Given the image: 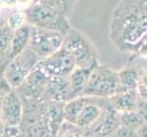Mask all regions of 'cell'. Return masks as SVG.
Instances as JSON below:
<instances>
[{"instance_id": "cell-1", "label": "cell", "mask_w": 147, "mask_h": 137, "mask_svg": "<svg viewBox=\"0 0 147 137\" xmlns=\"http://www.w3.org/2000/svg\"><path fill=\"white\" fill-rule=\"evenodd\" d=\"M147 34V0H120L110 23V38L121 51L134 52Z\"/></svg>"}, {"instance_id": "cell-2", "label": "cell", "mask_w": 147, "mask_h": 137, "mask_svg": "<svg viewBox=\"0 0 147 137\" xmlns=\"http://www.w3.org/2000/svg\"><path fill=\"white\" fill-rule=\"evenodd\" d=\"M62 47L72 56L76 67L89 69L99 64L97 49L84 33L71 28L65 35Z\"/></svg>"}, {"instance_id": "cell-3", "label": "cell", "mask_w": 147, "mask_h": 137, "mask_svg": "<svg viewBox=\"0 0 147 137\" xmlns=\"http://www.w3.org/2000/svg\"><path fill=\"white\" fill-rule=\"evenodd\" d=\"M121 89L118 72L106 64H98L90 74L82 96L109 99Z\"/></svg>"}, {"instance_id": "cell-4", "label": "cell", "mask_w": 147, "mask_h": 137, "mask_svg": "<svg viewBox=\"0 0 147 137\" xmlns=\"http://www.w3.org/2000/svg\"><path fill=\"white\" fill-rule=\"evenodd\" d=\"M25 12L27 22L31 26L55 30L64 36L71 28L66 15L45 4L35 2Z\"/></svg>"}, {"instance_id": "cell-5", "label": "cell", "mask_w": 147, "mask_h": 137, "mask_svg": "<svg viewBox=\"0 0 147 137\" xmlns=\"http://www.w3.org/2000/svg\"><path fill=\"white\" fill-rule=\"evenodd\" d=\"M39 60V58L28 47L7 63L3 72V78L12 90H18Z\"/></svg>"}, {"instance_id": "cell-6", "label": "cell", "mask_w": 147, "mask_h": 137, "mask_svg": "<svg viewBox=\"0 0 147 137\" xmlns=\"http://www.w3.org/2000/svg\"><path fill=\"white\" fill-rule=\"evenodd\" d=\"M64 37V35L59 31L31 26L28 47L39 59H44L62 48Z\"/></svg>"}, {"instance_id": "cell-7", "label": "cell", "mask_w": 147, "mask_h": 137, "mask_svg": "<svg viewBox=\"0 0 147 137\" xmlns=\"http://www.w3.org/2000/svg\"><path fill=\"white\" fill-rule=\"evenodd\" d=\"M38 64L50 77H68L76 68L73 57L63 47L49 57L40 59Z\"/></svg>"}, {"instance_id": "cell-8", "label": "cell", "mask_w": 147, "mask_h": 137, "mask_svg": "<svg viewBox=\"0 0 147 137\" xmlns=\"http://www.w3.org/2000/svg\"><path fill=\"white\" fill-rule=\"evenodd\" d=\"M1 119L5 126L19 127L24 114V104L17 90H11L1 103Z\"/></svg>"}, {"instance_id": "cell-9", "label": "cell", "mask_w": 147, "mask_h": 137, "mask_svg": "<svg viewBox=\"0 0 147 137\" xmlns=\"http://www.w3.org/2000/svg\"><path fill=\"white\" fill-rule=\"evenodd\" d=\"M44 99L47 101L68 103L77 96L74 93L68 77H50L44 90Z\"/></svg>"}, {"instance_id": "cell-10", "label": "cell", "mask_w": 147, "mask_h": 137, "mask_svg": "<svg viewBox=\"0 0 147 137\" xmlns=\"http://www.w3.org/2000/svg\"><path fill=\"white\" fill-rule=\"evenodd\" d=\"M121 126L120 123V113L116 111L113 106L111 105L109 99L105 103L103 113L100 120L96 123L92 127L87 130L85 134H90V136H100V137H108L115 133Z\"/></svg>"}, {"instance_id": "cell-11", "label": "cell", "mask_w": 147, "mask_h": 137, "mask_svg": "<svg viewBox=\"0 0 147 137\" xmlns=\"http://www.w3.org/2000/svg\"><path fill=\"white\" fill-rule=\"evenodd\" d=\"M49 78L50 76L38 63L19 88L24 89L27 98L39 99L40 96H43L44 94V90Z\"/></svg>"}, {"instance_id": "cell-12", "label": "cell", "mask_w": 147, "mask_h": 137, "mask_svg": "<svg viewBox=\"0 0 147 137\" xmlns=\"http://www.w3.org/2000/svg\"><path fill=\"white\" fill-rule=\"evenodd\" d=\"M100 98H93L90 100L88 103H86L80 113L75 125L79 126L83 130H87L97 123L103 113L104 106L106 103L100 101Z\"/></svg>"}, {"instance_id": "cell-13", "label": "cell", "mask_w": 147, "mask_h": 137, "mask_svg": "<svg viewBox=\"0 0 147 137\" xmlns=\"http://www.w3.org/2000/svg\"><path fill=\"white\" fill-rule=\"evenodd\" d=\"M137 90L121 88L115 94L109 98V101L113 109L119 113L125 111H135L139 101Z\"/></svg>"}, {"instance_id": "cell-14", "label": "cell", "mask_w": 147, "mask_h": 137, "mask_svg": "<svg viewBox=\"0 0 147 137\" xmlns=\"http://www.w3.org/2000/svg\"><path fill=\"white\" fill-rule=\"evenodd\" d=\"M30 36H31V25L28 23L25 24L24 26L16 29L13 32L7 53V59L8 61L15 59L27 48H28Z\"/></svg>"}, {"instance_id": "cell-15", "label": "cell", "mask_w": 147, "mask_h": 137, "mask_svg": "<svg viewBox=\"0 0 147 137\" xmlns=\"http://www.w3.org/2000/svg\"><path fill=\"white\" fill-rule=\"evenodd\" d=\"M143 70L136 67H125L118 72L119 82L121 88L137 90Z\"/></svg>"}, {"instance_id": "cell-16", "label": "cell", "mask_w": 147, "mask_h": 137, "mask_svg": "<svg viewBox=\"0 0 147 137\" xmlns=\"http://www.w3.org/2000/svg\"><path fill=\"white\" fill-rule=\"evenodd\" d=\"M94 68L83 69L76 67L75 70L69 76L70 85H71V88L77 97L82 95L83 90L88 84L90 74H92Z\"/></svg>"}, {"instance_id": "cell-17", "label": "cell", "mask_w": 147, "mask_h": 137, "mask_svg": "<svg viewBox=\"0 0 147 137\" xmlns=\"http://www.w3.org/2000/svg\"><path fill=\"white\" fill-rule=\"evenodd\" d=\"M92 97L79 96L64 104V119L65 121L75 124L80 113L86 103H88Z\"/></svg>"}, {"instance_id": "cell-18", "label": "cell", "mask_w": 147, "mask_h": 137, "mask_svg": "<svg viewBox=\"0 0 147 137\" xmlns=\"http://www.w3.org/2000/svg\"><path fill=\"white\" fill-rule=\"evenodd\" d=\"M120 123L121 126L138 131L145 121L137 111H130L120 113Z\"/></svg>"}, {"instance_id": "cell-19", "label": "cell", "mask_w": 147, "mask_h": 137, "mask_svg": "<svg viewBox=\"0 0 147 137\" xmlns=\"http://www.w3.org/2000/svg\"><path fill=\"white\" fill-rule=\"evenodd\" d=\"M56 137H86L85 132L79 126L64 121Z\"/></svg>"}, {"instance_id": "cell-20", "label": "cell", "mask_w": 147, "mask_h": 137, "mask_svg": "<svg viewBox=\"0 0 147 137\" xmlns=\"http://www.w3.org/2000/svg\"><path fill=\"white\" fill-rule=\"evenodd\" d=\"M13 32L8 26L0 28V55L5 53L7 55Z\"/></svg>"}, {"instance_id": "cell-21", "label": "cell", "mask_w": 147, "mask_h": 137, "mask_svg": "<svg viewBox=\"0 0 147 137\" xmlns=\"http://www.w3.org/2000/svg\"><path fill=\"white\" fill-rule=\"evenodd\" d=\"M27 16L26 12L23 11H16L11 14L7 18V26L11 28L13 31L21 28L25 24H27Z\"/></svg>"}, {"instance_id": "cell-22", "label": "cell", "mask_w": 147, "mask_h": 137, "mask_svg": "<svg viewBox=\"0 0 147 137\" xmlns=\"http://www.w3.org/2000/svg\"><path fill=\"white\" fill-rule=\"evenodd\" d=\"M137 92L140 99L147 101V72L143 70L141 75L140 82L137 88Z\"/></svg>"}, {"instance_id": "cell-23", "label": "cell", "mask_w": 147, "mask_h": 137, "mask_svg": "<svg viewBox=\"0 0 147 137\" xmlns=\"http://www.w3.org/2000/svg\"><path fill=\"white\" fill-rule=\"evenodd\" d=\"M133 55L134 57L147 58V34L141 39V41L136 45L134 49Z\"/></svg>"}, {"instance_id": "cell-24", "label": "cell", "mask_w": 147, "mask_h": 137, "mask_svg": "<svg viewBox=\"0 0 147 137\" xmlns=\"http://www.w3.org/2000/svg\"><path fill=\"white\" fill-rule=\"evenodd\" d=\"M113 134H115V137H140L138 131L124 127L121 125L115 131Z\"/></svg>"}, {"instance_id": "cell-25", "label": "cell", "mask_w": 147, "mask_h": 137, "mask_svg": "<svg viewBox=\"0 0 147 137\" xmlns=\"http://www.w3.org/2000/svg\"><path fill=\"white\" fill-rule=\"evenodd\" d=\"M3 137H24L21 130L16 126H5Z\"/></svg>"}, {"instance_id": "cell-26", "label": "cell", "mask_w": 147, "mask_h": 137, "mask_svg": "<svg viewBox=\"0 0 147 137\" xmlns=\"http://www.w3.org/2000/svg\"><path fill=\"white\" fill-rule=\"evenodd\" d=\"M12 89L9 87V85L6 82V80L4 78H2V80H0V105H1L4 98L6 97V95Z\"/></svg>"}, {"instance_id": "cell-27", "label": "cell", "mask_w": 147, "mask_h": 137, "mask_svg": "<svg viewBox=\"0 0 147 137\" xmlns=\"http://www.w3.org/2000/svg\"><path fill=\"white\" fill-rule=\"evenodd\" d=\"M136 111H137L141 114L142 117L144 118L145 123H147V101L142 100V99H139Z\"/></svg>"}, {"instance_id": "cell-28", "label": "cell", "mask_w": 147, "mask_h": 137, "mask_svg": "<svg viewBox=\"0 0 147 137\" xmlns=\"http://www.w3.org/2000/svg\"><path fill=\"white\" fill-rule=\"evenodd\" d=\"M4 4H6L8 7H15L18 5V0H2Z\"/></svg>"}, {"instance_id": "cell-29", "label": "cell", "mask_w": 147, "mask_h": 137, "mask_svg": "<svg viewBox=\"0 0 147 137\" xmlns=\"http://www.w3.org/2000/svg\"><path fill=\"white\" fill-rule=\"evenodd\" d=\"M4 134V128H0V137H3Z\"/></svg>"}, {"instance_id": "cell-30", "label": "cell", "mask_w": 147, "mask_h": 137, "mask_svg": "<svg viewBox=\"0 0 147 137\" xmlns=\"http://www.w3.org/2000/svg\"><path fill=\"white\" fill-rule=\"evenodd\" d=\"M3 4V1H2V0H0V7H1V5Z\"/></svg>"}, {"instance_id": "cell-31", "label": "cell", "mask_w": 147, "mask_h": 137, "mask_svg": "<svg viewBox=\"0 0 147 137\" xmlns=\"http://www.w3.org/2000/svg\"><path fill=\"white\" fill-rule=\"evenodd\" d=\"M90 137H100V136H96V135H93V136H90Z\"/></svg>"}]
</instances>
